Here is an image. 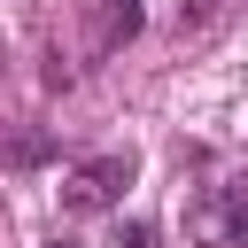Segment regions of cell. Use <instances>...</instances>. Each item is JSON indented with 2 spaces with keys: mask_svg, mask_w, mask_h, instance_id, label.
<instances>
[{
  "mask_svg": "<svg viewBox=\"0 0 248 248\" xmlns=\"http://www.w3.org/2000/svg\"><path fill=\"white\" fill-rule=\"evenodd\" d=\"M132 155H93V163H78V178H70V209H93V202H116L124 186H132Z\"/></svg>",
  "mask_w": 248,
  "mask_h": 248,
  "instance_id": "1",
  "label": "cell"
},
{
  "mask_svg": "<svg viewBox=\"0 0 248 248\" xmlns=\"http://www.w3.org/2000/svg\"><path fill=\"white\" fill-rule=\"evenodd\" d=\"M217 232L225 240H248V178H225L217 186Z\"/></svg>",
  "mask_w": 248,
  "mask_h": 248,
  "instance_id": "2",
  "label": "cell"
},
{
  "mask_svg": "<svg viewBox=\"0 0 248 248\" xmlns=\"http://www.w3.org/2000/svg\"><path fill=\"white\" fill-rule=\"evenodd\" d=\"M116 248H155V225L147 217H116Z\"/></svg>",
  "mask_w": 248,
  "mask_h": 248,
  "instance_id": "3",
  "label": "cell"
},
{
  "mask_svg": "<svg viewBox=\"0 0 248 248\" xmlns=\"http://www.w3.org/2000/svg\"><path fill=\"white\" fill-rule=\"evenodd\" d=\"M54 248H78V240H54Z\"/></svg>",
  "mask_w": 248,
  "mask_h": 248,
  "instance_id": "4",
  "label": "cell"
}]
</instances>
